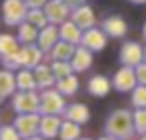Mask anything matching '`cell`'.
<instances>
[{
  "instance_id": "cell-32",
  "label": "cell",
  "mask_w": 146,
  "mask_h": 140,
  "mask_svg": "<svg viewBox=\"0 0 146 140\" xmlns=\"http://www.w3.org/2000/svg\"><path fill=\"white\" fill-rule=\"evenodd\" d=\"M136 126H138L140 132H146V110L136 114Z\"/></svg>"
},
{
  "instance_id": "cell-30",
  "label": "cell",
  "mask_w": 146,
  "mask_h": 140,
  "mask_svg": "<svg viewBox=\"0 0 146 140\" xmlns=\"http://www.w3.org/2000/svg\"><path fill=\"white\" fill-rule=\"evenodd\" d=\"M136 80L142 86H146V62H142V64L136 66Z\"/></svg>"
},
{
  "instance_id": "cell-36",
  "label": "cell",
  "mask_w": 146,
  "mask_h": 140,
  "mask_svg": "<svg viewBox=\"0 0 146 140\" xmlns=\"http://www.w3.org/2000/svg\"><path fill=\"white\" fill-rule=\"evenodd\" d=\"M142 32H144V38H146V24H144V28H142Z\"/></svg>"
},
{
  "instance_id": "cell-34",
  "label": "cell",
  "mask_w": 146,
  "mask_h": 140,
  "mask_svg": "<svg viewBox=\"0 0 146 140\" xmlns=\"http://www.w3.org/2000/svg\"><path fill=\"white\" fill-rule=\"evenodd\" d=\"M62 2H64L68 8H70V6H72V8H78V6H82V4L86 2V0H62Z\"/></svg>"
},
{
  "instance_id": "cell-4",
  "label": "cell",
  "mask_w": 146,
  "mask_h": 140,
  "mask_svg": "<svg viewBox=\"0 0 146 140\" xmlns=\"http://www.w3.org/2000/svg\"><path fill=\"white\" fill-rule=\"evenodd\" d=\"M42 10H44V14H46L50 24H62V22H66V18L70 14V8L62 2V0H48Z\"/></svg>"
},
{
  "instance_id": "cell-28",
  "label": "cell",
  "mask_w": 146,
  "mask_h": 140,
  "mask_svg": "<svg viewBox=\"0 0 146 140\" xmlns=\"http://www.w3.org/2000/svg\"><path fill=\"white\" fill-rule=\"evenodd\" d=\"M78 136V126L76 124H64L62 126V140H74Z\"/></svg>"
},
{
  "instance_id": "cell-2",
  "label": "cell",
  "mask_w": 146,
  "mask_h": 140,
  "mask_svg": "<svg viewBox=\"0 0 146 140\" xmlns=\"http://www.w3.org/2000/svg\"><path fill=\"white\" fill-rule=\"evenodd\" d=\"M2 12H4V22L8 26H18L26 20L28 6L24 0H4Z\"/></svg>"
},
{
  "instance_id": "cell-27",
  "label": "cell",
  "mask_w": 146,
  "mask_h": 140,
  "mask_svg": "<svg viewBox=\"0 0 146 140\" xmlns=\"http://www.w3.org/2000/svg\"><path fill=\"white\" fill-rule=\"evenodd\" d=\"M56 130H58V120H56L54 116L42 120V134H44V136H54Z\"/></svg>"
},
{
  "instance_id": "cell-12",
  "label": "cell",
  "mask_w": 146,
  "mask_h": 140,
  "mask_svg": "<svg viewBox=\"0 0 146 140\" xmlns=\"http://www.w3.org/2000/svg\"><path fill=\"white\" fill-rule=\"evenodd\" d=\"M70 60H72V62H70L72 70L82 72V70L90 68V64H92V52H90L88 48L80 46V48H76V50H74V56H72Z\"/></svg>"
},
{
  "instance_id": "cell-21",
  "label": "cell",
  "mask_w": 146,
  "mask_h": 140,
  "mask_svg": "<svg viewBox=\"0 0 146 140\" xmlns=\"http://www.w3.org/2000/svg\"><path fill=\"white\" fill-rule=\"evenodd\" d=\"M34 82L36 84H40V86H48L50 82H52V70L48 68V66H36L34 68Z\"/></svg>"
},
{
  "instance_id": "cell-8",
  "label": "cell",
  "mask_w": 146,
  "mask_h": 140,
  "mask_svg": "<svg viewBox=\"0 0 146 140\" xmlns=\"http://www.w3.org/2000/svg\"><path fill=\"white\" fill-rule=\"evenodd\" d=\"M126 30H128V26H126V22H124L122 16H110V18H106V20L102 22V32H104L106 36L122 38V36L126 34Z\"/></svg>"
},
{
  "instance_id": "cell-7",
  "label": "cell",
  "mask_w": 146,
  "mask_h": 140,
  "mask_svg": "<svg viewBox=\"0 0 146 140\" xmlns=\"http://www.w3.org/2000/svg\"><path fill=\"white\" fill-rule=\"evenodd\" d=\"M72 22H74L82 32H84V30L94 28L96 18H94L92 8H90V6H86V4H82V6H78V8H74V10H72Z\"/></svg>"
},
{
  "instance_id": "cell-35",
  "label": "cell",
  "mask_w": 146,
  "mask_h": 140,
  "mask_svg": "<svg viewBox=\"0 0 146 140\" xmlns=\"http://www.w3.org/2000/svg\"><path fill=\"white\" fill-rule=\"evenodd\" d=\"M132 4H146V0H130Z\"/></svg>"
},
{
  "instance_id": "cell-29",
  "label": "cell",
  "mask_w": 146,
  "mask_h": 140,
  "mask_svg": "<svg viewBox=\"0 0 146 140\" xmlns=\"http://www.w3.org/2000/svg\"><path fill=\"white\" fill-rule=\"evenodd\" d=\"M134 104L136 106H146V86L136 88V92H134Z\"/></svg>"
},
{
  "instance_id": "cell-25",
  "label": "cell",
  "mask_w": 146,
  "mask_h": 140,
  "mask_svg": "<svg viewBox=\"0 0 146 140\" xmlns=\"http://www.w3.org/2000/svg\"><path fill=\"white\" fill-rule=\"evenodd\" d=\"M18 82V86L20 88H24V90H30V88H34V74L32 72H28V70H22V72H18V78H16Z\"/></svg>"
},
{
  "instance_id": "cell-11",
  "label": "cell",
  "mask_w": 146,
  "mask_h": 140,
  "mask_svg": "<svg viewBox=\"0 0 146 140\" xmlns=\"http://www.w3.org/2000/svg\"><path fill=\"white\" fill-rule=\"evenodd\" d=\"M58 34H60V40H64V42H68V44H78V42L82 40V30H80L72 20L62 22Z\"/></svg>"
},
{
  "instance_id": "cell-40",
  "label": "cell",
  "mask_w": 146,
  "mask_h": 140,
  "mask_svg": "<svg viewBox=\"0 0 146 140\" xmlns=\"http://www.w3.org/2000/svg\"><path fill=\"white\" fill-rule=\"evenodd\" d=\"M142 140H146V136H144V138H142Z\"/></svg>"
},
{
  "instance_id": "cell-33",
  "label": "cell",
  "mask_w": 146,
  "mask_h": 140,
  "mask_svg": "<svg viewBox=\"0 0 146 140\" xmlns=\"http://www.w3.org/2000/svg\"><path fill=\"white\" fill-rule=\"evenodd\" d=\"M28 8H44V4L48 2V0H24Z\"/></svg>"
},
{
  "instance_id": "cell-6",
  "label": "cell",
  "mask_w": 146,
  "mask_h": 140,
  "mask_svg": "<svg viewBox=\"0 0 146 140\" xmlns=\"http://www.w3.org/2000/svg\"><path fill=\"white\" fill-rule=\"evenodd\" d=\"M106 34L102 30H96V28H90V30H84L82 32V40L80 44L84 48H88L90 52H100L104 46H106Z\"/></svg>"
},
{
  "instance_id": "cell-20",
  "label": "cell",
  "mask_w": 146,
  "mask_h": 140,
  "mask_svg": "<svg viewBox=\"0 0 146 140\" xmlns=\"http://www.w3.org/2000/svg\"><path fill=\"white\" fill-rule=\"evenodd\" d=\"M36 126H38V118L36 116H20L16 120V128L22 134H32L36 130Z\"/></svg>"
},
{
  "instance_id": "cell-18",
  "label": "cell",
  "mask_w": 146,
  "mask_h": 140,
  "mask_svg": "<svg viewBox=\"0 0 146 140\" xmlns=\"http://www.w3.org/2000/svg\"><path fill=\"white\" fill-rule=\"evenodd\" d=\"M88 90H90V94H94V96H106L108 90H110V82H108L104 76H94V78L88 82Z\"/></svg>"
},
{
  "instance_id": "cell-26",
  "label": "cell",
  "mask_w": 146,
  "mask_h": 140,
  "mask_svg": "<svg viewBox=\"0 0 146 140\" xmlns=\"http://www.w3.org/2000/svg\"><path fill=\"white\" fill-rule=\"evenodd\" d=\"M50 70H52V74H54L56 78H60V80H62V78L70 76V70H72V66H70L68 62H54Z\"/></svg>"
},
{
  "instance_id": "cell-9",
  "label": "cell",
  "mask_w": 146,
  "mask_h": 140,
  "mask_svg": "<svg viewBox=\"0 0 146 140\" xmlns=\"http://www.w3.org/2000/svg\"><path fill=\"white\" fill-rule=\"evenodd\" d=\"M134 84H136V72H134L132 68L124 66V68H120V70L116 72V76H114V88H116V90L128 92V90L134 88Z\"/></svg>"
},
{
  "instance_id": "cell-5",
  "label": "cell",
  "mask_w": 146,
  "mask_h": 140,
  "mask_svg": "<svg viewBox=\"0 0 146 140\" xmlns=\"http://www.w3.org/2000/svg\"><path fill=\"white\" fill-rule=\"evenodd\" d=\"M142 58H144V48L138 42H124V46L120 50V62L124 66H128V68L138 66V64H142Z\"/></svg>"
},
{
  "instance_id": "cell-31",
  "label": "cell",
  "mask_w": 146,
  "mask_h": 140,
  "mask_svg": "<svg viewBox=\"0 0 146 140\" xmlns=\"http://www.w3.org/2000/svg\"><path fill=\"white\" fill-rule=\"evenodd\" d=\"M0 140H18V132L12 128H2L0 130Z\"/></svg>"
},
{
  "instance_id": "cell-3",
  "label": "cell",
  "mask_w": 146,
  "mask_h": 140,
  "mask_svg": "<svg viewBox=\"0 0 146 140\" xmlns=\"http://www.w3.org/2000/svg\"><path fill=\"white\" fill-rule=\"evenodd\" d=\"M40 58H42L40 48H34V46L30 44V46H22V48L18 50V54H16V56H12L10 60H6V64H8L10 68H14V66L34 68V66H38Z\"/></svg>"
},
{
  "instance_id": "cell-17",
  "label": "cell",
  "mask_w": 146,
  "mask_h": 140,
  "mask_svg": "<svg viewBox=\"0 0 146 140\" xmlns=\"http://www.w3.org/2000/svg\"><path fill=\"white\" fill-rule=\"evenodd\" d=\"M26 22L32 24L34 28H46L48 26V18H46V14H44L42 8H28Z\"/></svg>"
},
{
  "instance_id": "cell-39",
  "label": "cell",
  "mask_w": 146,
  "mask_h": 140,
  "mask_svg": "<svg viewBox=\"0 0 146 140\" xmlns=\"http://www.w3.org/2000/svg\"><path fill=\"white\" fill-rule=\"evenodd\" d=\"M30 140H36V138H30Z\"/></svg>"
},
{
  "instance_id": "cell-22",
  "label": "cell",
  "mask_w": 146,
  "mask_h": 140,
  "mask_svg": "<svg viewBox=\"0 0 146 140\" xmlns=\"http://www.w3.org/2000/svg\"><path fill=\"white\" fill-rule=\"evenodd\" d=\"M66 116L74 122H86L88 120V108L82 106V104H74L66 110Z\"/></svg>"
},
{
  "instance_id": "cell-1",
  "label": "cell",
  "mask_w": 146,
  "mask_h": 140,
  "mask_svg": "<svg viewBox=\"0 0 146 140\" xmlns=\"http://www.w3.org/2000/svg\"><path fill=\"white\" fill-rule=\"evenodd\" d=\"M106 130L116 138H128L132 134V118L126 110H116L106 122Z\"/></svg>"
},
{
  "instance_id": "cell-16",
  "label": "cell",
  "mask_w": 146,
  "mask_h": 140,
  "mask_svg": "<svg viewBox=\"0 0 146 140\" xmlns=\"http://www.w3.org/2000/svg\"><path fill=\"white\" fill-rule=\"evenodd\" d=\"M36 106H38V98H36V94H30V92L16 96V100H14V108L20 112H32Z\"/></svg>"
},
{
  "instance_id": "cell-23",
  "label": "cell",
  "mask_w": 146,
  "mask_h": 140,
  "mask_svg": "<svg viewBox=\"0 0 146 140\" xmlns=\"http://www.w3.org/2000/svg\"><path fill=\"white\" fill-rule=\"evenodd\" d=\"M14 76L10 72H0V96H6L14 88Z\"/></svg>"
},
{
  "instance_id": "cell-15",
  "label": "cell",
  "mask_w": 146,
  "mask_h": 140,
  "mask_svg": "<svg viewBox=\"0 0 146 140\" xmlns=\"http://www.w3.org/2000/svg\"><path fill=\"white\" fill-rule=\"evenodd\" d=\"M38 40V28H34L28 22H22L18 28V42H22L24 46H30Z\"/></svg>"
},
{
  "instance_id": "cell-10",
  "label": "cell",
  "mask_w": 146,
  "mask_h": 140,
  "mask_svg": "<svg viewBox=\"0 0 146 140\" xmlns=\"http://www.w3.org/2000/svg\"><path fill=\"white\" fill-rule=\"evenodd\" d=\"M58 40H60L58 28H54V26L50 24V26L42 28V32L38 34V40H36V42H38V48H40V52H50Z\"/></svg>"
},
{
  "instance_id": "cell-38",
  "label": "cell",
  "mask_w": 146,
  "mask_h": 140,
  "mask_svg": "<svg viewBox=\"0 0 146 140\" xmlns=\"http://www.w3.org/2000/svg\"><path fill=\"white\" fill-rule=\"evenodd\" d=\"M144 58H146V48H144Z\"/></svg>"
},
{
  "instance_id": "cell-37",
  "label": "cell",
  "mask_w": 146,
  "mask_h": 140,
  "mask_svg": "<svg viewBox=\"0 0 146 140\" xmlns=\"http://www.w3.org/2000/svg\"><path fill=\"white\" fill-rule=\"evenodd\" d=\"M102 140H112V138H102Z\"/></svg>"
},
{
  "instance_id": "cell-24",
  "label": "cell",
  "mask_w": 146,
  "mask_h": 140,
  "mask_svg": "<svg viewBox=\"0 0 146 140\" xmlns=\"http://www.w3.org/2000/svg\"><path fill=\"white\" fill-rule=\"evenodd\" d=\"M58 88H60V92H64V94H74L76 92V88H78V80H76V76H66V78H62L60 82H58Z\"/></svg>"
},
{
  "instance_id": "cell-19",
  "label": "cell",
  "mask_w": 146,
  "mask_h": 140,
  "mask_svg": "<svg viewBox=\"0 0 146 140\" xmlns=\"http://www.w3.org/2000/svg\"><path fill=\"white\" fill-rule=\"evenodd\" d=\"M42 108L46 112H58V110H62V98L56 92H44V96H42Z\"/></svg>"
},
{
  "instance_id": "cell-14",
  "label": "cell",
  "mask_w": 146,
  "mask_h": 140,
  "mask_svg": "<svg viewBox=\"0 0 146 140\" xmlns=\"http://www.w3.org/2000/svg\"><path fill=\"white\" fill-rule=\"evenodd\" d=\"M74 44H68V42H64V40H58L56 44H54V48L50 50V56L56 60V62H68L72 56H74Z\"/></svg>"
},
{
  "instance_id": "cell-13",
  "label": "cell",
  "mask_w": 146,
  "mask_h": 140,
  "mask_svg": "<svg viewBox=\"0 0 146 140\" xmlns=\"http://www.w3.org/2000/svg\"><path fill=\"white\" fill-rule=\"evenodd\" d=\"M18 40L14 36H8V34H0V58L4 62L10 60L12 56L18 54Z\"/></svg>"
}]
</instances>
